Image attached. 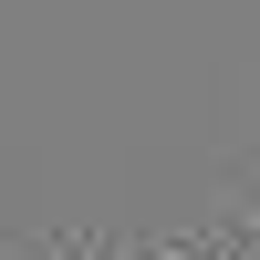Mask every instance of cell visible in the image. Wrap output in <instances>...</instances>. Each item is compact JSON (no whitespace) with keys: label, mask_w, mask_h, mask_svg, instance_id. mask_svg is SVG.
I'll return each instance as SVG.
<instances>
[{"label":"cell","mask_w":260,"mask_h":260,"mask_svg":"<svg viewBox=\"0 0 260 260\" xmlns=\"http://www.w3.org/2000/svg\"><path fill=\"white\" fill-rule=\"evenodd\" d=\"M208 260H260V219H219L208 229Z\"/></svg>","instance_id":"cell-1"}]
</instances>
